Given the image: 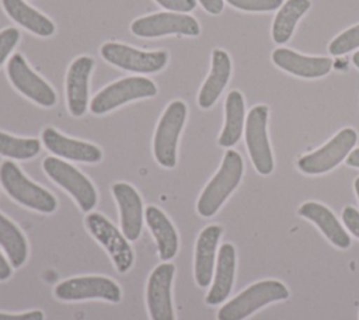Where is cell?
<instances>
[{"label": "cell", "mask_w": 359, "mask_h": 320, "mask_svg": "<svg viewBox=\"0 0 359 320\" xmlns=\"http://www.w3.org/2000/svg\"><path fill=\"white\" fill-rule=\"evenodd\" d=\"M243 175V159L236 150H227L219 171L208 182L198 199V213L203 218L213 216L227 196L236 189Z\"/></svg>", "instance_id": "obj_1"}, {"label": "cell", "mask_w": 359, "mask_h": 320, "mask_svg": "<svg viewBox=\"0 0 359 320\" xmlns=\"http://www.w3.org/2000/svg\"><path fill=\"white\" fill-rule=\"evenodd\" d=\"M0 182L4 191L21 205L42 213H52L57 208L56 198L28 180L13 161H3L0 166Z\"/></svg>", "instance_id": "obj_2"}, {"label": "cell", "mask_w": 359, "mask_h": 320, "mask_svg": "<svg viewBox=\"0 0 359 320\" xmlns=\"http://www.w3.org/2000/svg\"><path fill=\"white\" fill-rule=\"evenodd\" d=\"M289 298L287 288L275 279L259 281L227 302L219 312L217 320H244L262 306Z\"/></svg>", "instance_id": "obj_3"}, {"label": "cell", "mask_w": 359, "mask_h": 320, "mask_svg": "<svg viewBox=\"0 0 359 320\" xmlns=\"http://www.w3.org/2000/svg\"><path fill=\"white\" fill-rule=\"evenodd\" d=\"M187 118V105L181 100L168 104L156 128L153 152L157 163L172 168L177 163V143Z\"/></svg>", "instance_id": "obj_4"}, {"label": "cell", "mask_w": 359, "mask_h": 320, "mask_svg": "<svg viewBox=\"0 0 359 320\" xmlns=\"http://www.w3.org/2000/svg\"><path fill=\"white\" fill-rule=\"evenodd\" d=\"M157 94L156 84L146 77H125L102 88L90 102L93 114L101 115L133 100Z\"/></svg>", "instance_id": "obj_5"}, {"label": "cell", "mask_w": 359, "mask_h": 320, "mask_svg": "<svg viewBox=\"0 0 359 320\" xmlns=\"http://www.w3.org/2000/svg\"><path fill=\"white\" fill-rule=\"evenodd\" d=\"M42 167L57 185L65 188L76 199L83 212H88L95 206L97 191L91 181L76 167L57 157H46Z\"/></svg>", "instance_id": "obj_6"}, {"label": "cell", "mask_w": 359, "mask_h": 320, "mask_svg": "<svg viewBox=\"0 0 359 320\" xmlns=\"http://www.w3.org/2000/svg\"><path fill=\"white\" fill-rule=\"evenodd\" d=\"M358 140V133L352 128L339 131L328 143L318 150L299 159L297 167L306 174H323L338 166Z\"/></svg>", "instance_id": "obj_7"}, {"label": "cell", "mask_w": 359, "mask_h": 320, "mask_svg": "<svg viewBox=\"0 0 359 320\" xmlns=\"http://www.w3.org/2000/svg\"><path fill=\"white\" fill-rule=\"evenodd\" d=\"M88 232L100 241V244L111 255L115 268L119 272H126L133 264V251L128 239L121 233L105 216L93 212L86 216Z\"/></svg>", "instance_id": "obj_8"}, {"label": "cell", "mask_w": 359, "mask_h": 320, "mask_svg": "<svg viewBox=\"0 0 359 320\" xmlns=\"http://www.w3.org/2000/svg\"><path fill=\"white\" fill-rule=\"evenodd\" d=\"M266 121L268 107L255 105L248 112L245 122L247 149L255 170L262 175H268L273 170V159L266 135Z\"/></svg>", "instance_id": "obj_9"}, {"label": "cell", "mask_w": 359, "mask_h": 320, "mask_svg": "<svg viewBox=\"0 0 359 320\" xmlns=\"http://www.w3.org/2000/svg\"><path fill=\"white\" fill-rule=\"evenodd\" d=\"M101 55L107 62L135 73L158 72L167 65L168 60V53L165 51L144 52L118 42L104 44L101 48Z\"/></svg>", "instance_id": "obj_10"}, {"label": "cell", "mask_w": 359, "mask_h": 320, "mask_svg": "<svg viewBox=\"0 0 359 320\" xmlns=\"http://www.w3.org/2000/svg\"><path fill=\"white\" fill-rule=\"evenodd\" d=\"M130 31L142 38H154L170 34H180L188 36L199 35L198 21L182 13H156L135 20L130 25Z\"/></svg>", "instance_id": "obj_11"}, {"label": "cell", "mask_w": 359, "mask_h": 320, "mask_svg": "<svg viewBox=\"0 0 359 320\" xmlns=\"http://www.w3.org/2000/svg\"><path fill=\"white\" fill-rule=\"evenodd\" d=\"M55 296L62 300L102 299L116 303L121 300V289L116 282L105 276H77L57 284Z\"/></svg>", "instance_id": "obj_12"}, {"label": "cell", "mask_w": 359, "mask_h": 320, "mask_svg": "<svg viewBox=\"0 0 359 320\" xmlns=\"http://www.w3.org/2000/svg\"><path fill=\"white\" fill-rule=\"evenodd\" d=\"M7 74L11 84L25 97L42 107H53L56 104V93L31 70L21 53H15L7 63Z\"/></svg>", "instance_id": "obj_13"}, {"label": "cell", "mask_w": 359, "mask_h": 320, "mask_svg": "<svg viewBox=\"0 0 359 320\" xmlns=\"http://www.w3.org/2000/svg\"><path fill=\"white\" fill-rule=\"evenodd\" d=\"M175 267L168 262L157 265L149 276L146 302L151 320H175L171 300V284Z\"/></svg>", "instance_id": "obj_14"}, {"label": "cell", "mask_w": 359, "mask_h": 320, "mask_svg": "<svg viewBox=\"0 0 359 320\" xmlns=\"http://www.w3.org/2000/svg\"><path fill=\"white\" fill-rule=\"evenodd\" d=\"M112 194L121 212V229L129 241L139 239L143 225V204L137 191L126 184L116 182L112 185Z\"/></svg>", "instance_id": "obj_15"}, {"label": "cell", "mask_w": 359, "mask_h": 320, "mask_svg": "<svg viewBox=\"0 0 359 320\" xmlns=\"http://www.w3.org/2000/svg\"><path fill=\"white\" fill-rule=\"evenodd\" d=\"M94 60L90 56L77 58L69 67L66 76L67 108L73 116L84 115L88 102V79Z\"/></svg>", "instance_id": "obj_16"}, {"label": "cell", "mask_w": 359, "mask_h": 320, "mask_svg": "<svg viewBox=\"0 0 359 320\" xmlns=\"http://www.w3.org/2000/svg\"><path fill=\"white\" fill-rule=\"evenodd\" d=\"M42 142L45 147L56 156L84 161V163H97L102 159V152L95 145L81 142L77 139H70L59 133L53 128H46L42 132Z\"/></svg>", "instance_id": "obj_17"}, {"label": "cell", "mask_w": 359, "mask_h": 320, "mask_svg": "<svg viewBox=\"0 0 359 320\" xmlns=\"http://www.w3.org/2000/svg\"><path fill=\"white\" fill-rule=\"evenodd\" d=\"M273 63L299 77L316 79L330 73L332 60L330 58L304 56L287 48H278L272 52Z\"/></svg>", "instance_id": "obj_18"}, {"label": "cell", "mask_w": 359, "mask_h": 320, "mask_svg": "<svg viewBox=\"0 0 359 320\" xmlns=\"http://www.w3.org/2000/svg\"><path fill=\"white\" fill-rule=\"evenodd\" d=\"M222 227L217 225H210L205 227L196 241L195 247V279L199 286H208L212 281L216 247L222 236Z\"/></svg>", "instance_id": "obj_19"}, {"label": "cell", "mask_w": 359, "mask_h": 320, "mask_svg": "<svg viewBox=\"0 0 359 320\" xmlns=\"http://www.w3.org/2000/svg\"><path fill=\"white\" fill-rule=\"evenodd\" d=\"M230 73L231 62L227 52L222 49H215L212 53L210 73L198 95V104L201 108H210L216 102L229 81Z\"/></svg>", "instance_id": "obj_20"}, {"label": "cell", "mask_w": 359, "mask_h": 320, "mask_svg": "<svg viewBox=\"0 0 359 320\" xmlns=\"http://www.w3.org/2000/svg\"><path fill=\"white\" fill-rule=\"evenodd\" d=\"M297 213L313 223H316L323 234L337 247L348 248L351 246V239L344 230L341 223L337 220L335 215L324 205L318 202H306L303 204Z\"/></svg>", "instance_id": "obj_21"}, {"label": "cell", "mask_w": 359, "mask_h": 320, "mask_svg": "<svg viewBox=\"0 0 359 320\" xmlns=\"http://www.w3.org/2000/svg\"><path fill=\"white\" fill-rule=\"evenodd\" d=\"M234 272H236V250L230 243H224L219 248L215 281L205 299L208 305H212V306L219 305L230 295L233 281H234Z\"/></svg>", "instance_id": "obj_22"}, {"label": "cell", "mask_w": 359, "mask_h": 320, "mask_svg": "<svg viewBox=\"0 0 359 320\" xmlns=\"http://www.w3.org/2000/svg\"><path fill=\"white\" fill-rule=\"evenodd\" d=\"M144 219L156 239L160 258L163 261L171 260L178 250V236L174 225L163 211L151 205L146 208Z\"/></svg>", "instance_id": "obj_23"}, {"label": "cell", "mask_w": 359, "mask_h": 320, "mask_svg": "<svg viewBox=\"0 0 359 320\" xmlns=\"http://www.w3.org/2000/svg\"><path fill=\"white\" fill-rule=\"evenodd\" d=\"M1 4L6 13L15 22L31 32L39 36H49L55 32V24L48 17L28 6L24 0H1Z\"/></svg>", "instance_id": "obj_24"}, {"label": "cell", "mask_w": 359, "mask_h": 320, "mask_svg": "<svg viewBox=\"0 0 359 320\" xmlns=\"http://www.w3.org/2000/svg\"><path fill=\"white\" fill-rule=\"evenodd\" d=\"M226 121L223 131L219 136V145L223 147H230L238 142L244 128V98L240 91H230L226 98Z\"/></svg>", "instance_id": "obj_25"}, {"label": "cell", "mask_w": 359, "mask_h": 320, "mask_svg": "<svg viewBox=\"0 0 359 320\" xmlns=\"http://www.w3.org/2000/svg\"><path fill=\"white\" fill-rule=\"evenodd\" d=\"M310 0H287L280 7L272 24V38L276 44L289 41L299 18L310 8Z\"/></svg>", "instance_id": "obj_26"}, {"label": "cell", "mask_w": 359, "mask_h": 320, "mask_svg": "<svg viewBox=\"0 0 359 320\" xmlns=\"http://www.w3.org/2000/svg\"><path fill=\"white\" fill-rule=\"evenodd\" d=\"M0 246L13 267H21L28 255V244L21 230L0 213Z\"/></svg>", "instance_id": "obj_27"}, {"label": "cell", "mask_w": 359, "mask_h": 320, "mask_svg": "<svg viewBox=\"0 0 359 320\" xmlns=\"http://www.w3.org/2000/svg\"><path fill=\"white\" fill-rule=\"evenodd\" d=\"M41 150V143L34 138H15L0 132V154L17 160L35 157Z\"/></svg>", "instance_id": "obj_28"}, {"label": "cell", "mask_w": 359, "mask_h": 320, "mask_svg": "<svg viewBox=\"0 0 359 320\" xmlns=\"http://www.w3.org/2000/svg\"><path fill=\"white\" fill-rule=\"evenodd\" d=\"M359 46V24L341 32L328 46L331 55H344Z\"/></svg>", "instance_id": "obj_29"}, {"label": "cell", "mask_w": 359, "mask_h": 320, "mask_svg": "<svg viewBox=\"0 0 359 320\" xmlns=\"http://www.w3.org/2000/svg\"><path fill=\"white\" fill-rule=\"evenodd\" d=\"M230 6L243 11H272L282 6L283 0H226Z\"/></svg>", "instance_id": "obj_30"}, {"label": "cell", "mask_w": 359, "mask_h": 320, "mask_svg": "<svg viewBox=\"0 0 359 320\" xmlns=\"http://www.w3.org/2000/svg\"><path fill=\"white\" fill-rule=\"evenodd\" d=\"M20 39V32L10 27L3 31H0V66L6 60V58L10 55L13 48L17 45Z\"/></svg>", "instance_id": "obj_31"}, {"label": "cell", "mask_w": 359, "mask_h": 320, "mask_svg": "<svg viewBox=\"0 0 359 320\" xmlns=\"http://www.w3.org/2000/svg\"><path fill=\"white\" fill-rule=\"evenodd\" d=\"M342 220L348 230L359 239V212L353 206H346L342 211Z\"/></svg>", "instance_id": "obj_32"}, {"label": "cell", "mask_w": 359, "mask_h": 320, "mask_svg": "<svg viewBox=\"0 0 359 320\" xmlns=\"http://www.w3.org/2000/svg\"><path fill=\"white\" fill-rule=\"evenodd\" d=\"M161 7L178 13L192 11L196 6L195 0H156Z\"/></svg>", "instance_id": "obj_33"}, {"label": "cell", "mask_w": 359, "mask_h": 320, "mask_svg": "<svg viewBox=\"0 0 359 320\" xmlns=\"http://www.w3.org/2000/svg\"><path fill=\"white\" fill-rule=\"evenodd\" d=\"M0 320H43V313L41 310H32L21 314L0 313Z\"/></svg>", "instance_id": "obj_34"}, {"label": "cell", "mask_w": 359, "mask_h": 320, "mask_svg": "<svg viewBox=\"0 0 359 320\" xmlns=\"http://www.w3.org/2000/svg\"><path fill=\"white\" fill-rule=\"evenodd\" d=\"M198 1L210 14H220L223 10V0H198Z\"/></svg>", "instance_id": "obj_35"}, {"label": "cell", "mask_w": 359, "mask_h": 320, "mask_svg": "<svg viewBox=\"0 0 359 320\" xmlns=\"http://www.w3.org/2000/svg\"><path fill=\"white\" fill-rule=\"evenodd\" d=\"M11 275V267L10 264L6 261L4 255L0 253V281L7 279Z\"/></svg>", "instance_id": "obj_36"}, {"label": "cell", "mask_w": 359, "mask_h": 320, "mask_svg": "<svg viewBox=\"0 0 359 320\" xmlns=\"http://www.w3.org/2000/svg\"><path fill=\"white\" fill-rule=\"evenodd\" d=\"M346 164L351 167H356L359 168V149H355L353 152H351L346 157Z\"/></svg>", "instance_id": "obj_37"}, {"label": "cell", "mask_w": 359, "mask_h": 320, "mask_svg": "<svg viewBox=\"0 0 359 320\" xmlns=\"http://www.w3.org/2000/svg\"><path fill=\"white\" fill-rule=\"evenodd\" d=\"M352 62H353V65L359 69V51L352 56Z\"/></svg>", "instance_id": "obj_38"}, {"label": "cell", "mask_w": 359, "mask_h": 320, "mask_svg": "<svg viewBox=\"0 0 359 320\" xmlns=\"http://www.w3.org/2000/svg\"><path fill=\"white\" fill-rule=\"evenodd\" d=\"M355 192H356V195L359 198V177L355 180Z\"/></svg>", "instance_id": "obj_39"}]
</instances>
